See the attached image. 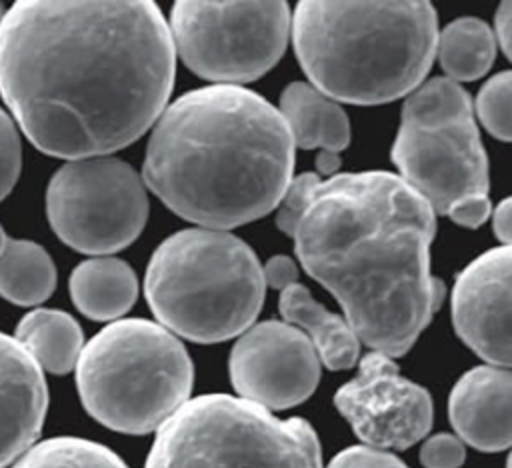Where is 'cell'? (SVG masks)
I'll return each mask as SVG.
<instances>
[{"label":"cell","instance_id":"52a82bcc","mask_svg":"<svg viewBox=\"0 0 512 468\" xmlns=\"http://www.w3.org/2000/svg\"><path fill=\"white\" fill-rule=\"evenodd\" d=\"M146 468H322V454L306 420H280L250 400L204 394L158 428Z\"/></svg>","mask_w":512,"mask_h":468},{"label":"cell","instance_id":"9a60e30c","mask_svg":"<svg viewBox=\"0 0 512 468\" xmlns=\"http://www.w3.org/2000/svg\"><path fill=\"white\" fill-rule=\"evenodd\" d=\"M448 414L460 440L482 452L512 446V370L476 366L452 388Z\"/></svg>","mask_w":512,"mask_h":468},{"label":"cell","instance_id":"44dd1931","mask_svg":"<svg viewBox=\"0 0 512 468\" xmlns=\"http://www.w3.org/2000/svg\"><path fill=\"white\" fill-rule=\"evenodd\" d=\"M436 50L440 64L450 78L476 80L492 66L496 40L482 20L460 18L442 30Z\"/></svg>","mask_w":512,"mask_h":468},{"label":"cell","instance_id":"836d02e7","mask_svg":"<svg viewBox=\"0 0 512 468\" xmlns=\"http://www.w3.org/2000/svg\"><path fill=\"white\" fill-rule=\"evenodd\" d=\"M4 18H6V12H4V6H2V2H0V28H2V22H4Z\"/></svg>","mask_w":512,"mask_h":468},{"label":"cell","instance_id":"603a6c76","mask_svg":"<svg viewBox=\"0 0 512 468\" xmlns=\"http://www.w3.org/2000/svg\"><path fill=\"white\" fill-rule=\"evenodd\" d=\"M476 112L492 136L512 142V70L492 76L482 86Z\"/></svg>","mask_w":512,"mask_h":468},{"label":"cell","instance_id":"d4e9b609","mask_svg":"<svg viewBox=\"0 0 512 468\" xmlns=\"http://www.w3.org/2000/svg\"><path fill=\"white\" fill-rule=\"evenodd\" d=\"M22 166L20 136L14 122L0 108V202L14 188Z\"/></svg>","mask_w":512,"mask_h":468},{"label":"cell","instance_id":"f1b7e54d","mask_svg":"<svg viewBox=\"0 0 512 468\" xmlns=\"http://www.w3.org/2000/svg\"><path fill=\"white\" fill-rule=\"evenodd\" d=\"M298 266L290 256H272L264 266V282L274 290H286L296 284Z\"/></svg>","mask_w":512,"mask_h":468},{"label":"cell","instance_id":"4dcf8cb0","mask_svg":"<svg viewBox=\"0 0 512 468\" xmlns=\"http://www.w3.org/2000/svg\"><path fill=\"white\" fill-rule=\"evenodd\" d=\"M492 224H494L496 236L502 242H506V246H512V196L502 200L496 206V212L492 216Z\"/></svg>","mask_w":512,"mask_h":468},{"label":"cell","instance_id":"e0dca14e","mask_svg":"<svg viewBox=\"0 0 512 468\" xmlns=\"http://www.w3.org/2000/svg\"><path fill=\"white\" fill-rule=\"evenodd\" d=\"M280 114L290 128L294 144L300 148L340 152L350 142L346 112L306 82H292L284 88Z\"/></svg>","mask_w":512,"mask_h":468},{"label":"cell","instance_id":"f546056e","mask_svg":"<svg viewBox=\"0 0 512 468\" xmlns=\"http://www.w3.org/2000/svg\"><path fill=\"white\" fill-rule=\"evenodd\" d=\"M496 34L502 50L512 60V2H502L496 12Z\"/></svg>","mask_w":512,"mask_h":468},{"label":"cell","instance_id":"7a4b0ae2","mask_svg":"<svg viewBox=\"0 0 512 468\" xmlns=\"http://www.w3.org/2000/svg\"><path fill=\"white\" fill-rule=\"evenodd\" d=\"M430 202L390 172L320 180L292 234L304 270L328 288L358 340L406 354L432 320L444 286L430 274Z\"/></svg>","mask_w":512,"mask_h":468},{"label":"cell","instance_id":"d6986e66","mask_svg":"<svg viewBox=\"0 0 512 468\" xmlns=\"http://www.w3.org/2000/svg\"><path fill=\"white\" fill-rule=\"evenodd\" d=\"M16 340L30 352L40 368L52 374L70 372L84 350L78 322L62 310L50 308L26 314L16 326Z\"/></svg>","mask_w":512,"mask_h":468},{"label":"cell","instance_id":"4316f807","mask_svg":"<svg viewBox=\"0 0 512 468\" xmlns=\"http://www.w3.org/2000/svg\"><path fill=\"white\" fill-rule=\"evenodd\" d=\"M328 468H408L394 454L372 446H350L338 452Z\"/></svg>","mask_w":512,"mask_h":468},{"label":"cell","instance_id":"7c38bea8","mask_svg":"<svg viewBox=\"0 0 512 468\" xmlns=\"http://www.w3.org/2000/svg\"><path fill=\"white\" fill-rule=\"evenodd\" d=\"M230 380L240 398L268 410L304 402L318 386L320 356L288 322L266 320L244 332L230 354Z\"/></svg>","mask_w":512,"mask_h":468},{"label":"cell","instance_id":"9c48e42d","mask_svg":"<svg viewBox=\"0 0 512 468\" xmlns=\"http://www.w3.org/2000/svg\"><path fill=\"white\" fill-rule=\"evenodd\" d=\"M286 2H176L170 14L174 48L184 64L212 82L240 84L266 74L284 54Z\"/></svg>","mask_w":512,"mask_h":468},{"label":"cell","instance_id":"6da1fadb","mask_svg":"<svg viewBox=\"0 0 512 468\" xmlns=\"http://www.w3.org/2000/svg\"><path fill=\"white\" fill-rule=\"evenodd\" d=\"M176 48L154 2H16L0 28V92L26 138L58 158H98L166 110Z\"/></svg>","mask_w":512,"mask_h":468},{"label":"cell","instance_id":"30bf717a","mask_svg":"<svg viewBox=\"0 0 512 468\" xmlns=\"http://www.w3.org/2000/svg\"><path fill=\"white\" fill-rule=\"evenodd\" d=\"M46 214L56 236L84 254L130 246L148 218V196L136 170L112 156L64 164L46 190Z\"/></svg>","mask_w":512,"mask_h":468},{"label":"cell","instance_id":"ba28073f","mask_svg":"<svg viewBox=\"0 0 512 468\" xmlns=\"http://www.w3.org/2000/svg\"><path fill=\"white\" fill-rule=\"evenodd\" d=\"M392 158L402 180L440 214L464 198L488 196V160L472 102L450 78H434L408 96Z\"/></svg>","mask_w":512,"mask_h":468},{"label":"cell","instance_id":"d6a6232c","mask_svg":"<svg viewBox=\"0 0 512 468\" xmlns=\"http://www.w3.org/2000/svg\"><path fill=\"white\" fill-rule=\"evenodd\" d=\"M6 244H8V238H6V234H4V230H2V226H0V256H2L4 250H6Z\"/></svg>","mask_w":512,"mask_h":468},{"label":"cell","instance_id":"484cf974","mask_svg":"<svg viewBox=\"0 0 512 468\" xmlns=\"http://www.w3.org/2000/svg\"><path fill=\"white\" fill-rule=\"evenodd\" d=\"M466 458L464 444L452 434H434L420 450V462L426 468H458Z\"/></svg>","mask_w":512,"mask_h":468},{"label":"cell","instance_id":"cb8c5ba5","mask_svg":"<svg viewBox=\"0 0 512 468\" xmlns=\"http://www.w3.org/2000/svg\"><path fill=\"white\" fill-rule=\"evenodd\" d=\"M318 182H320L318 174L304 172L288 184V188H286V192H284V196L278 204V212H276V226L284 234H290V236L294 234V230L298 226V220L304 214V210L308 206V200H310V194H312V190Z\"/></svg>","mask_w":512,"mask_h":468},{"label":"cell","instance_id":"8fae6325","mask_svg":"<svg viewBox=\"0 0 512 468\" xmlns=\"http://www.w3.org/2000/svg\"><path fill=\"white\" fill-rule=\"evenodd\" d=\"M334 404L356 436L380 450H404L432 426L428 390L400 376L394 360L382 352L360 360L358 374L340 386Z\"/></svg>","mask_w":512,"mask_h":468},{"label":"cell","instance_id":"5b68a950","mask_svg":"<svg viewBox=\"0 0 512 468\" xmlns=\"http://www.w3.org/2000/svg\"><path fill=\"white\" fill-rule=\"evenodd\" d=\"M264 268L254 250L224 230L188 228L152 254L144 292L170 332L194 342L242 334L264 302Z\"/></svg>","mask_w":512,"mask_h":468},{"label":"cell","instance_id":"2e32d148","mask_svg":"<svg viewBox=\"0 0 512 468\" xmlns=\"http://www.w3.org/2000/svg\"><path fill=\"white\" fill-rule=\"evenodd\" d=\"M284 320L302 330L314 344L320 360L330 370L354 366L360 354V340L348 320L326 310L302 284H292L280 292L278 300Z\"/></svg>","mask_w":512,"mask_h":468},{"label":"cell","instance_id":"5bb4252c","mask_svg":"<svg viewBox=\"0 0 512 468\" xmlns=\"http://www.w3.org/2000/svg\"><path fill=\"white\" fill-rule=\"evenodd\" d=\"M48 408L38 362L12 336L0 332V468L30 450Z\"/></svg>","mask_w":512,"mask_h":468},{"label":"cell","instance_id":"3957f363","mask_svg":"<svg viewBox=\"0 0 512 468\" xmlns=\"http://www.w3.org/2000/svg\"><path fill=\"white\" fill-rule=\"evenodd\" d=\"M294 138L280 110L232 84L174 100L154 124L144 184L178 216L226 230L274 210L294 168Z\"/></svg>","mask_w":512,"mask_h":468},{"label":"cell","instance_id":"1f68e13d","mask_svg":"<svg viewBox=\"0 0 512 468\" xmlns=\"http://www.w3.org/2000/svg\"><path fill=\"white\" fill-rule=\"evenodd\" d=\"M340 166V158L338 152H330V150H320V154L316 156V168L320 174H328L334 176V172Z\"/></svg>","mask_w":512,"mask_h":468},{"label":"cell","instance_id":"83f0119b","mask_svg":"<svg viewBox=\"0 0 512 468\" xmlns=\"http://www.w3.org/2000/svg\"><path fill=\"white\" fill-rule=\"evenodd\" d=\"M488 214H490V200H488V196L464 198V200L456 202L448 210V216L456 224H462V226H468V228L480 226L488 218Z\"/></svg>","mask_w":512,"mask_h":468},{"label":"cell","instance_id":"7402d4cb","mask_svg":"<svg viewBox=\"0 0 512 468\" xmlns=\"http://www.w3.org/2000/svg\"><path fill=\"white\" fill-rule=\"evenodd\" d=\"M12 468H128L120 456L110 448L72 436L44 440L26 454Z\"/></svg>","mask_w":512,"mask_h":468},{"label":"cell","instance_id":"277c9868","mask_svg":"<svg viewBox=\"0 0 512 468\" xmlns=\"http://www.w3.org/2000/svg\"><path fill=\"white\" fill-rule=\"evenodd\" d=\"M292 40L314 88L350 104H382L408 94L428 74L438 48L430 2H324L296 6Z\"/></svg>","mask_w":512,"mask_h":468},{"label":"cell","instance_id":"8992f818","mask_svg":"<svg viewBox=\"0 0 512 468\" xmlns=\"http://www.w3.org/2000/svg\"><path fill=\"white\" fill-rule=\"evenodd\" d=\"M192 378V360L182 342L144 318L102 328L76 364V384L88 414L124 434L160 428L188 402Z\"/></svg>","mask_w":512,"mask_h":468},{"label":"cell","instance_id":"ffe728a7","mask_svg":"<svg viewBox=\"0 0 512 468\" xmlns=\"http://www.w3.org/2000/svg\"><path fill=\"white\" fill-rule=\"evenodd\" d=\"M54 288L56 266L48 252L30 240H8L0 256V294L18 306H34Z\"/></svg>","mask_w":512,"mask_h":468},{"label":"cell","instance_id":"ac0fdd59","mask_svg":"<svg viewBox=\"0 0 512 468\" xmlns=\"http://www.w3.org/2000/svg\"><path fill=\"white\" fill-rule=\"evenodd\" d=\"M68 286L76 308L92 320H114L138 298L136 274L120 258H90L78 264Z\"/></svg>","mask_w":512,"mask_h":468},{"label":"cell","instance_id":"4fadbf2b","mask_svg":"<svg viewBox=\"0 0 512 468\" xmlns=\"http://www.w3.org/2000/svg\"><path fill=\"white\" fill-rule=\"evenodd\" d=\"M452 320L462 342L494 366H512V246L472 260L452 290Z\"/></svg>","mask_w":512,"mask_h":468},{"label":"cell","instance_id":"e575fe53","mask_svg":"<svg viewBox=\"0 0 512 468\" xmlns=\"http://www.w3.org/2000/svg\"><path fill=\"white\" fill-rule=\"evenodd\" d=\"M506 468H512V452H510V456H508V462H506Z\"/></svg>","mask_w":512,"mask_h":468}]
</instances>
